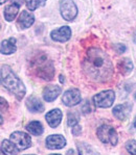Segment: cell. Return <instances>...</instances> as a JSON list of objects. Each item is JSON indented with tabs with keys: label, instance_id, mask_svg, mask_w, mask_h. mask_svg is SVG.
<instances>
[{
	"label": "cell",
	"instance_id": "277c9868",
	"mask_svg": "<svg viewBox=\"0 0 136 155\" xmlns=\"http://www.w3.org/2000/svg\"><path fill=\"white\" fill-rule=\"evenodd\" d=\"M35 71L39 77L45 80H51L54 76V66L51 61H47L45 57L35 61Z\"/></svg>",
	"mask_w": 136,
	"mask_h": 155
},
{
	"label": "cell",
	"instance_id": "5b68a950",
	"mask_svg": "<svg viewBox=\"0 0 136 155\" xmlns=\"http://www.w3.org/2000/svg\"><path fill=\"white\" fill-rule=\"evenodd\" d=\"M114 100H115V94L111 90L101 92L93 97L94 104L97 107H102V108L110 107L114 103Z\"/></svg>",
	"mask_w": 136,
	"mask_h": 155
},
{
	"label": "cell",
	"instance_id": "4dcf8cb0",
	"mask_svg": "<svg viewBox=\"0 0 136 155\" xmlns=\"http://www.w3.org/2000/svg\"><path fill=\"white\" fill-rule=\"evenodd\" d=\"M135 99H136V95H135Z\"/></svg>",
	"mask_w": 136,
	"mask_h": 155
},
{
	"label": "cell",
	"instance_id": "52a82bcc",
	"mask_svg": "<svg viewBox=\"0 0 136 155\" xmlns=\"http://www.w3.org/2000/svg\"><path fill=\"white\" fill-rule=\"evenodd\" d=\"M11 140L19 148V150H25L32 145V140H30V135L25 132H21V131H16V132L12 133Z\"/></svg>",
	"mask_w": 136,
	"mask_h": 155
},
{
	"label": "cell",
	"instance_id": "2e32d148",
	"mask_svg": "<svg viewBox=\"0 0 136 155\" xmlns=\"http://www.w3.org/2000/svg\"><path fill=\"white\" fill-rule=\"evenodd\" d=\"M1 151L3 155H17L19 148L11 140H4L1 143Z\"/></svg>",
	"mask_w": 136,
	"mask_h": 155
},
{
	"label": "cell",
	"instance_id": "8992f818",
	"mask_svg": "<svg viewBox=\"0 0 136 155\" xmlns=\"http://www.w3.org/2000/svg\"><path fill=\"white\" fill-rule=\"evenodd\" d=\"M60 12L66 21H72L78 15V8L72 0H62L60 4Z\"/></svg>",
	"mask_w": 136,
	"mask_h": 155
},
{
	"label": "cell",
	"instance_id": "ac0fdd59",
	"mask_svg": "<svg viewBox=\"0 0 136 155\" xmlns=\"http://www.w3.org/2000/svg\"><path fill=\"white\" fill-rule=\"evenodd\" d=\"M19 8H20V4L16 3V2L6 6L5 9H4V18H5V20L9 21V22L13 21L17 16Z\"/></svg>",
	"mask_w": 136,
	"mask_h": 155
},
{
	"label": "cell",
	"instance_id": "cb8c5ba5",
	"mask_svg": "<svg viewBox=\"0 0 136 155\" xmlns=\"http://www.w3.org/2000/svg\"><path fill=\"white\" fill-rule=\"evenodd\" d=\"M68 125L70 126V127H73V126L78 125V118L75 117V114H68Z\"/></svg>",
	"mask_w": 136,
	"mask_h": 155
},
{
	"label": "cell",
	"instance_id": "603a6c76",
	"mask_svg": "<svg viewBox=\"0 0 136 155\" xmlns=\"http://www.w3.org/2000/svg\"><path fill=\"white\" fill-rule=\"evenodd\" d=\"M126 149L131 155H136V140H132L126 143Z\"/></svg>",
	"mask_w": 136,
	"mask_h": 155
},
{
	"label": "cell",
	"instance_id": "1f68e13d",
	"mask_svg": "<svg viewBox=\"0 0 136 155\" xmlns=\"http://www.w3.org/2000/svg\"><path fill=\"white\" fill-rule=\"evenodd\" d=\"M33 155H34V154H33Z\"/></svg>",
	"mask_w": 136,
	"mask_h": 155
},
{
	"label": "cell",
	"instance_id": "484cf974",
	"mask_svg": "<svg viewBox=\"0 0 136 155\" xmlns=\"http://www.w3.org/2000/svg\"><path fill=\"white\" fill-rule=\"evenodd\" d=\"M67 155H75V151H73V150H68Z\"/></svg>",
	"mask_w": 136,
	"mask_h": 155
},
{
	"label": "cell",
	"instance_id": "44dd1931",
	"mask_svg": "<svg viewBox=\"0 0 136 155\" xmlns=\"http://www.w3.org/2000/svg\"><path fill=\"white\" fill-rule=\"evenodd\" d=\"M119 67H120V70L123 74H129L131 71L133 70V64L132 61L129 58H125L119 63Z\"/></svg>",
	"mask_w": 136,
	"mask_h": 155
},
{
	"label": "cell",
	"instance_id": "8fae6325",
	"mask_svg": "<svg viewBox=\"0 0 136 155\" xmlns=\"http://www.w3.org/2000/svg\"><path fill=\"white\" fill-rule=\"evenodd\" d=\"M132 109V103H124L116 105L113 108V114L116 119L120 121H124L129 117L130 111Z\"/></svg>",
	"mask_w": 136,
	"mask_h": 155
},
{
	"label": "cell",
	"instance_id": "f546056e",
	"mask_svg": "<svg viewBox=\"0 0 136 155\" xmlns=\"http://www.w3.org/2000/svg\"><path fill=\"white\" fill-rule=\"evenodd\" d=\"M51 155H61V154H51Z\"/></svg>",
	"mask_w": 136,
	"mask_h": 155
},
{
	"label": "cell",
	"instance_id": "5bb4252c",
	"mask_svg": "<svg viewBox=\"0 0 136 155\" xmlns=\"http://www.w3.org/2000/svg\"><path fill=\"white\" fill-rule=\"evenodd\" d=\"M61 94V87L58 85H47L43 91V98L47 102H52Z\"/></svg>",
	"mask_w": 136,
	"mask_h": 155
},
{
	"label": "cell",
	"instance_id": "30bf717a",
	"mask_svg": "<svg viewBox=\"0 0 136 155\" xmlns=\"http://www.w3.org/2000/svg\"><path fill=\"white\" fill-rule=\"evenodd\" d=\"M51 37L56 42H66L71 37V29L68 26H63V27H60L58 29L52 30Z\"/></svg>",
	"mask_w": 136,
	"mask_h": 155
},
{
	"label": "cell",
	"instance_id": "83f0119b",
	"mask_svg": "<svg viewBox=\"0 0 136 155\" xmlns=\"http://www.w3.org/2000/svg\"><path fill=\"white\" fill-rule=\"evenodd\" d=\"M6 1H8V0H0V3L3 4V3H5Z\"/></svg>",
	"mask_w": 136,
	"mask_h": 155
},
{
	"label": "cell",
	"instance_id": "9c48e42d",
	"mask_svg": "<svg viewBox=\"0 0 136 155\" xmlns=\"http://www.w3.org/2000/svg\"><path fill=\"white\" fill-rule=\"evenodd\" d=\"M46 146L51 150L62 149L66 146V140L61 134H51L46 139Z\"/></svg>",
	"mask_w": 136,
	"mask_h": 155
},
{
	"label": "cell",
	"instance_id": "9a60e30c",
	"mask_svg": "<svg viewBox=\"0 0 136 155\" xmlns=\"http://www.w3.org/2000/svg\"><path fill=\"white\" fill-rule=\"evenodd\" d=\"M26 107L32 113H42L44 110L43 103H41V101L34 96L30 97V98L26 100Z\"/></svg>",
	"mask_w": 136,
	"mask_h": 155
},
{
	"label": "cell",
	"instance_id": "7402d4cb",
	"mask_svg": "<svg viewBox=\"0 0 136 155\" xmlns=\"http://www.w3.org/2000/svg\"><path fill=\"white\" fill-rule=\"evenodd\" d=\"M46 2V0H25L26 6L30 11H35L40 6H43Z\"/></svg>",
	"mask_w": 136,
	"mask_h": 155
},
{
	"label": "cell",
	"instance_id": "6da1fadb",
	"mask_svg": "<svg viewBox=\"0 0 136 155\" xmlns=\"http://www.w3.org/2000/svg\"><path fill=\"white\" fill-rule=\"evenodd\" d=\"M84 70L93 79L104 81L111 76L113 67L109 56L103 50L91 48L84 61Z\"/></svg>",
	"mask_w": 136,
	"mask_h": 155
},
{
	"label": "cell",
	"instance_id": "f1b7e54d",
	"mask_svg": "<svg viewBox=\"0 0 136 155\" xmlns=\"http://www.w3.org/2000/svg\"><path fill=\"white\" fill-rule=\"evenodd\" d=\"M134 42L136 43V32H135V35H134Z\"/></svg>",
	"mask_w": 136,
	"mask_h": 155
},
{
	"label": "cell",
	"instance_id": "ba28073f",
	"mask_svg": "<svg viewBox=\"0 0 136 155\" xmlns=\"http://www.w3.org/2000/svg\"><path fill=\"white\" fill-rule=\"evenodd\" d=\"M82 100L81 92L78 89H69L64 93L62 96V101L64 102L66 106H75L78 104Z\"/></svg>",
	"mask_w": 136,
	"mask_h": 155
},
{
	"label": "cell",
	"instance_id": "4fadbf2b",
	"mask_svg": "<svg viewBox=\"0 0 136 155\" xmlns=\"http://www.w3.org/2000/svg\"><path fill=\"white\" fill-rule=\"evenodd\" d=\"M45 119H46L47 123H48V125L51 126V128L58 127L62 120V111L60 110L59 108L52 109V110L48 111V113L46 114Z\"/></svg>",
	"mask_w": 136,
	"mask_h": 155
},
{
	"label": "cell",
	"instance_id": "d6986e66",
	"mask_svg": "<svg viewBox=\"0 0 136 155\" xmlns=\"http://www.w3.org/2000/svg\"><path fill=\"white\" fill-rule=\"evenodd\" d=\"M77 146H78V155H99L93 148L90 146V145L86 144V143H78Z\"/></svg>",
	"mask_w": 136,
	"mask_h": 155
},
{
	"label": "cell",
	"instance_id": "e0dca14e",
	"mask_svg": "<svg viewBox=\"0 0 136 155\" xmlns=\"http://www.w3.org/2000/svg\"><path fill=\"white\" fill-rule=\"evenodd\" d=\"M2 54H12L16 52L17 47H16V39L15 38H9L1 43V47H0Z\"/></svg>",
	"mask_w": 136,
	"mask_h": 155
},
{
	"label": "cell",
	"instance_id": "7a4b0ae2",
	"mask_svg": "<svg viewBox=\"0 0 136 155\" xmlns=\"http://www.w3.org/2000/svg\"><path fill=\"white\" fill-rule=\"evenodd\" d=\"M1 84L12 94L15 95L18 100H21L24 97L26 93L24 84L20 78L13 72L11 67H1Z\"/></svg>",
	"mask_w": 136,
	"mask_h": 155
},
{
	"label": "cell",
	"instance_id": "7c38bea8",
	"mask_svg": "<svg viewBox=\"0 0 136 155\" xmlns=\"http://www.w3.org/2000/svg\"><path fill=\"white\" fill-rule=\"evenodd\" d=\"M35 22V17L32 13L27 11H22L18 19V25L21 29H26L30 27Z\"/></svg>",
	"mask_w": 136,
	"mask_h": 155
},
{
	"label": "cell",
	"instance_id": "d4e9b609",
	"mask_svg": "<svg viewBox=\"0 0 136 155\" xmlns=\"http://www.w3.org/2000/svg\"><path fill=\"white\" fill-rule=\"evenodd\" d=\"M81 131H82V129H81L80 125H75L72 127V134L75 135V137H78V135L81 133Z\"/></svg>",
	"mask_w": 136,
	"mask_h": 155
},
{
	"label": "cell",
	"instance_id": "ffe728a7",
	"mask_svg": "<svg viewBox=\"0 0 136 155\" xmlns=\"http://www.w3.org/2000/svg\"><path fill=\"white\" fill-rule=\"evenodd\" d=\"M26 129L34 135H40L43 133V126L38 121H33V122L28 123L26 126Z\"/></svg>",
	"mask_w": 136,
	"mask_h": 155
},
{
	"label": "cell",
	"instance_id": "3957f363",
	"mask_svg": "<svg viewBox=\"0 0 136 155\" xmlns=\"http://www.w3.org/2000/svg\"><path fill=\"white\" fill-rule=\"evenodd\" d=\"M96 134L99 139L102 140L104 144H110L112 146H115L117 144L118 137L117 132L112 126L109 125H102L97 128Z\"/></svg>",
	"mask_w": 136,
	"mask_h": 155
},
{
	"label": "cell",
	"instance_id": "4316f807",
	"mask_svg": "<svg viewBox=\"0 0 136 155\" xmlns=\"http://www.w3.org/2000/svg\"><path fill=\"white\" fill-rule=\"evenodd\" d=\"M133 128H134V130L136 131V117L134 119V122H133Z\"/></svg>",
	"mask_w": 136,
	"mask_h": 155
}]
</instances>
